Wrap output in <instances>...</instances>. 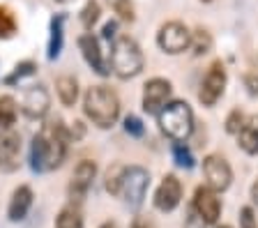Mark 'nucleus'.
<instances>
[{
	"mask_svg": "<svg viewBox=\"0 0 258 228\" xmlns=\"http://www.w3.org/2000/svg\"><path fill=\"white\" fill-rule=\"evenodd\" d=\"M72 138V131L62 125V120H51L42 127L39 134H35L30 147V166L35 173H48L62 166L67 157V143Z\"/></svg>",
	"mask_w": 258,
	"mask_h": 228,
	"instance_id": "nucleus-1",
	"label": "nucleus"
},
{
	"mask_svg": "<svg viewBox=\"0 0 258 228\" xmlns=\"http://www.w3.org/2000/svg\"><path fill=\"white\" fill-rule=\"evenodd\" d=\"M79 49L86 58V62L97 71L99 76H108L111 74V65L106 62L102 49H99V39L92 37V33H86L79 37Z\"/></svg>",
	"mask_w": 258,
	"mask_h": 228,
	"instance_id": "nucleus-14",
	"label": "nucleus"
},
{
	"mask_svg": "<svg viewBox=\"0 0 258 228\" xmlns=\"http://www.w3.org/2000/svg\"><path fill=\"white\" fill-rule=\"evenodd\" d=\"M237 145L247 155H258V115H253L244 122L242 131L237 134Z\"/></svg>",
	"mask_w": 258,
	"mask_h": 228,
	"instance_id": "nucleus-17",
	"label": "nucleus"
},
{
	"mask_svg": "<svg viewBox=\"0 0 258 228\" xmlns=\"http://www.w3.org/2000/svg\"><path fill=\"white\" fill-rule=\"evenodd\" d=\"M16 115H19L16 99L10 95H0V131H10L16 122Z\"/></svg>",
	"mask_w": 258,
	"mask_h": 228,
	"instance_id": "nucleus-19",
	"label": "nucleus"
},
{
	"mask_svg": "<svg viewBox=\"0 0 258 228\" xmlns=\"http://www.w3.org/2000/svg\"><path fill=\"white\" fill-rule=\"evenodd\" d=\"M108 5L115 10V14H120V19L124 21H134V7L129 0H106Z\"/></svg>",
	"mask_w": 258,
	"mask_h": 228,
	"instance_id": "nucleus-29",
	"label": "nucleus"
},
{
	"mask_svg": "<svg viewBox=\"0 0 258 228\" xmlns=\"http://www.w3.org/2000/svg\"><path fill=\"white\" fill-rule=\"evenodd\" d=\"M150 187V173L143 166H127L122 178V187H120V196L129 207L139 210L145 201V191Z\"/></svg>",
	"mask_w": 258,
	"mask_h": 228,
	"instance_id": "nucleus-5",
	"label": "nucleus"
},
{
	"mask_svg": "<svg viewBox=\"0 0 258 228\" xmlns=\"http://www.w3.org/2000/svg\"><path fill=\"white\" fill-rule=\"evenodd\" d=\"M240 228H258L256 217H253V210L249 205L240 210Z\"/></svg>",
	"mask_w": 258,
	"mask_h": 228,
	"instance_id": "nucleus-31",
	"label": "nucleus"
},
{
	"mask_svg": "<svg viewBox=\"0 0 258 228\" xmlns=\"http://www.w3.org/2000/svg\"><path fill=\"white\" fill-rule=\"evenodd\" d=\"M32 74H35V62L26 60V62H19V65L14 67V71H12V74L5 79V83H7V86H14L16 81H21L23 76H32Z\"/></svg>",
	"mask_w": 258,
	"mask_h": 228,
	"instance_id": "nucleus-25",
	"label": "nucleus"
},
{
	"mask_svg": "<svg viewBox=\"0 0 258 228\" xmlns=\"http://www.w3.org/2000/svg\"><path fill=\"white\" fill-rule=\"evenodd\" d=\"M182 201V185L175 175H164L155 191V207L161 212H173Z\"/></svg>",
	"mask_w": 258,
	"mask_h": 228,
	"instance_id": "nucleus-13",
	"label": "nucleus"
},
{
	"mask_svg": "<svg viewBox=\"0 0 258 228\" xmlns=\"http://www.w3.org/2000/svg\"><path fill=\"white\" fill-rule=\"evenodd\" d=\"M97 178V164L90 159H83L74 166V173H72V182H70V196L72 201H83L90 191L92 182Z\"/></svg>",
	"mask_w": 258,
	"mask_h": 228,
	"instance_id": "nucleus-12",
	"label": "nucleus"
},
{
	"mask_svg": "<svg viewBox=\"0 0 258 228\" xmlns=\"http://www.w3.org/2000/svg\"><path fill=\"white\" fill-rule=\"evenodd\" d=\"M32 198L35 196H32V189L28 185L16 187L10 198V205H7V219L10 221H23L32 207Z\"/></svg>",
	"mask_w": 258,
	"mask_h": 228,
	"instance_id": "nucleus-16",
	"label": "nucleus"
},
{
	"mask_svg": "<svg viewBox=\"0 0 258 228\" xmlns=\"http://www.w3.org/2000/svg\"><path fill=\"white\" fill-rule=\"evenodd\" d=\"M205 226H208V223H205L194 210H189V217H187V223H184V228H205Z\"/></svg>",
	"mask_w": 258,
	"mask_h": 228,
	"instance_id": "nucleus-32",
	"label": "nucleus"
},
{
	"mask_svg": "<svg viewBox=\"0 0 258 228\" xmlns=\"http://www.w3.org/2000/svg\"><path fill=\"white\" fill-rule=\"evenodd\" d=\"M124 131H127L129 136H136V138H141L143 136V122H141L136 115H127L124 118Z\"/></svg>",
	"mask_w": 258,
	"mask_h": 228,
	"instance_id": "nucleus-30",
	"label": "nucleus"
},
{
	"mask_svg": "<svg viewBox=\"0 0 258 228\" xmlns=\"http://www.w3.org/2000/svg\"><path fill=\"white\" fill-rule=\"evenodd\" d=\"M14 33H16V21H14V17H12V12L0 7V37L7 39Z\"/></svg>",
	"mask_w": 258,
	"mask_h": 228,
	"instance_id": "nucleus-26",
	"label": "nucleus"
},
{
	"mask_svg": "<svg viewBox=\"0 0 258 228\" xmlns=\"http://www.w3.org/2000/svg\"><path fill=\"white\" fill-rule=\"evenodd\" d=\"M244 86H247L249 95H256L258 97V74H247L244 76Z\"/></svg>",
	"mask_w": 258,
	"mask_h": 228,
	"instance_id": "nucleus-33",
	"label": "nucleus"
},
{
	"mask_svg": "<svg viewBox=\"0 0 258 228\" xmlns=\"http://www.w3.org/2000/svg\"><path fill=\"white\" fill-rule=\"evenodd\" d=\"M217 228H231V226H217Z\"/></svg>",
	"mask_w": 258,
	"mask_h": 228,
	"instance_id": "nucleus-39",
	"label": "nucleus"
},
{
	"mask_svg": "<svg viewBox=\"0 0 258 228\" xmlns=\"http://www.w3.org/2000/svg\"><path fill=\"white\" fill-rule=\"evenodd\" d=\"M173 157H175L177 166H182V169H191L194 166V157L184 143H175V145H173Z\"/></svg>",
	"mask_w": 258,
	"mask_h": 228,
	"instance_id": "nucleus-27",
	"label": "nucleus"
},
{
	"mask_svg": "<svg viewBox=\"0 0 258 228\" xmlns=\"http://www.w3.org/2000/svg\"><path fill=\"white\" fill-rule=\"evenodd\" d=\"M203 175H205L208 187L215 189L217 194L228 189V187H231V180H233L231 164L226 162L221 155H208V157L203 159Z\"/></svg>",
	"mask_w": 258,
	"mask_h": 228,
	"instance_id": "nucleus-8",
	"label": "nucleus"
},
{
	"mask_svg": "<svg viewBox=\"0 0 258 228\" xmlns=\"http://www.w3.org/2000/svg\"><path fill=\"white\" fill-rule=\"evenodd\" d=\"M226 88V69L221 65V60H215L208 67L203 81H201V90H199V99L203 106H215L219 102V97L224 95Z\"/></svg>",
	"mask_w": 258,
	"mask_h": 228,
	"instance_id": "nucleus-7",
	"label": "nucleus"
},
{
	"mask_svg": "<svg viewBox=\"0 0 258 228\" xmlns=\"http://www.w3.org/2000/svg\"><path fill=\"white\" fill-rule=\"evenodd\" d=\"M55 228H83V214L76 205H67L58 212Z\"/></svg>",
	"mask_w": 258,
	"mask_h": 228,
	"instance_id": "nucleus-21",
	"label": "nucleus"
},
{
	"mask_svg": "<svg viewBox=\"0 0 258 228\" xmlns=\"http://www.w3.org/2000/svg\"><path fill=\"white\" fill-rule=\"evenodd\" d=\"M191 210L203 219L205 223H217L221 217V198L215 189H210L208 185L199 187L196 194H194V203H191Z\"/></svg>",
	"mask_w": 258,
	"mask_h": 228,
	"instance_id": "nucleus-10",
	"label": "nucleus"
},
{
	"mask_svg": "<svg viewBox=\"0 0 258 228\" xmlns=\"http://www.w3.org/2000/svg\"><path fill=\"white\" fill-rule=\"evenodd\" d=\"M115 30H118V23L108 21L106 26H104V37H106V39H115Z\"/></svg>",
	"mask_w": 258,
	"mask_h": 228,
	"instance_id": "nucleus-35",
	"label": "nucleus"
},
{
	"mask_svg": "<svg viewBox=\"0 0 258 228\" xmlns=\"http://www.w3.org/2000/svg\"><path fill=\"white\" fill-rule=\"evenodd\" d=\"M173 88L166 79H150V81L143 86V111L152 115H159L164 111V106L171 99Z\"/></svg>",
	"mask_w": 258,
	"mask_h": 228,
	"instance_id": "nucleus-9",
	"label": "nucleus"
},
{
	"mask_svg": "<svg viewBox=\"0 0 258 228\" xmlns=\"http://www.w3.org/2000/svg\"><path fill=\"white\" fill-rule=\"evenodd\" d=\"M157 44L164 53H171V55H177L187 51L191 46V33L189 28L180 21H168L159 28L157 33Z\"/></svg>",
	"mask_w": 258,
	"mask_h": 228,
	"instance_id": "nucleus-6",
	"label": "nucleus"
},
{
	"mask_svg": "<svg viewBox=\"0 0 258 228\" xmlns=\"http://www.w3.org/2000/svg\"><path fill=\"white\" fill-rule=\"evenodd\" d=\"M55 93H58V99L64 106H74L76 99H79V81L72 74L58 76L55 79Z\"/></svg>",
	"mask_w": 258,
	"mask_h": 228,
	"instance_id": "nucleus-18",
	"label": "nucleus"
},
{
	"mask_svg": "<svg viewBox=\"0 0 258 228\" xmlns=\"http://www.w3.org/2000/svg\"><path fill=\"white\" fill-rule=\"evenodd\" d=\"M157 118L161 131L175 143L187 141L194 131V113L187 102H168Z\"/></svg>",
	"mask_w": 258,
	"mask_h": 228,
	"instance_id": "nucleus-4",
	"label": "nucleus"
},
{
	"mask_svg": "<svg viewBox=\"0 0 258 228\" xmlns=\"http://www.w3.org/2000/svg\"><path fill=\"white\" fill-rule=\"evenodd\" d=\"M48 106H51V95L44 86H30L23 90L21 95V111L32 120H39L48 113Z\"/></svg>",
	"mask_w": 258,
	"mask_h": 228,
	"instance_id": "nucleus-11",
	"label": "nucleus"
},
{
	"mask_svg": "<svg viewBox=\"0 0 258 228\" xmlns=\"http://www.w3.org/2000/svg\"><path fill=\"white\" fill-rule=\"evenodd\" d=\"M21 155V136L16 131H0V171H14Z\"/></svg>",
	"mask_w": 258,
	"mask_h": 228,
	"instance_id": "nucleus-15",
	"label": "nucleus"
},
{
	"mask_svg": "<svg viewBox=\"0 0 258 228\" xmlns=\"http://www.w3.org/2000/svg\"><path fill=\"white\" fill-rule=\"evenodd\" d=\"M99 14H102L99 3H97V0H88L86 7L81 10V23H83V28H88V30H90V28L99 21Z\"/></svg>",
	"mask_w": 258,
	"mask_h": 228,
	"instance_id": "nucleus-24",
	"label": "nucleus"
},
{
	"mask_svg": "<svg viewBox=\"0 0 258 228\" xmlns=\"http://www.w3.org/2000/svg\"><path fill=\"white\" fill-rule=\"evenodd\" d=\"M124 171H127V166H122V164H113L111 169H108L106 173V191L111 196H120V187H122V178H124Z\"/></svg>",
	"mask_w": 258,
	"mask_h": 228,
	"instance_id": "nucleus-22",
	"label": "nucleus"
},
{
	"mask_svg": "<svg viewBox=\"0 0 258 228\" xmlns=\"http://www.w3.org/2000/svg\"><path fill=\"white\" fill-rule=\"evenodd\" d=\"M129 228H155V223H152V219H148V217H134V221H132V226Z\"/></svg>",
	"mask_w": 258,
	"mask_h": 228,
	"instance_id": "nucleus-34",
	"label": "nucleus"
},
{
	"mask_svg": "<svg viewBox=\"0 0 258 228\" xmlns=\"http://www.w3.org/2000/svg\"><path fill=\"white\" fill-rule=\"evenodd\" d=\"M191 49L196 55H203L212 49V35L205 30V28H199L191 33Z\"/></svg>",
	"mask_w": 258,
	"mask_h": 228,
	"instance_id": "nucleus-23",
	"label": "nucleus"
},
{
	"mask_svg": "<svg viewBox=\"0 0 258 228\" xmlns=\"http://www.w3.org/2000/svg\"><path fill=\"white\" fill-rule=\"evenodd\" d=\"M55 3H70V0H55Z\"/></svg>",
	"mask_w": 258,
	"mask_h": 228,
	"instance_id": "nucleus-38",
	"label": "nucleus"
},
{
	"mask_svg": "<svg viewBox=\"0 0 258 228\" xmlns=\"http://www.w3.org/2000/svg\"><path fill=\"white\" fill-rule=\"evenodd\" d=\"M99 228H120V226H118V223H115V221H104Z\"/></svg>",
	"mask_w": 258,
	"mask_h": 228,
	"instance_id": "nucleus-37",
	"label": "nucleus"
},
{
	"mask_svg": "<svg viewBox=\"0 0 258 228\" xmlns=\"http://www.w3.org/2000/svg\"><path fill=\"white\" fill-rule=\"evenodd\" d=\"M244 122H247V120H244V115H242L240 109L231 111V113H228V118H226V131L237 136L242 131V127H244Z\"/></svg>",
	"mask_w": 258,
	"mask_h": 228,
	"instance_id": "nucleus-28",
	"label": "nucleus"
},
{
	"mask_svg": "<svg viewBox=\"0 0 258 228\" xmlns=\"http://www.w3.org/2000/svg\"><path fill=\"white\" fill-rule=\"evenodd\" d=\"M83 113L95 127L108 129L120 118V99L108 86H92L88 88L83 97Z\"/></svg>",
	"mask_w": 258,
	"mask_h": 228,
	"instance_id": "nucleus-2",
	"label": "nucleus"
},
{
	"mask_svg": "<svg viewBox=\"0 0 258 228\" xmlns=\"http://www.w3.org/2000/svg\"><path fill=\"white\" fill-rule=\"evenodd\" d=\"M205 3H210V0H205Z\"/></svg>",
	"mask_w": 258,
	"mask_h": 228,
	"instance_id": "nucleus-40",
	"label": "nucleus"
},
{
	"mask_svg": "<svg viewBox=\"0 0 258 228\" xmlns=\"http://www.w3.org/2000/svg\"><path fill=\"white\" fill-rule=\"evenodd\" d=\"M143 62V51L136 44V39H132L129 35H118L113 39L108 65L118 79H134L136 74H141Z\"/></svg>",
	"mask_w": 258,
	"mask_h": 228,
	"instance_id": "nucleus-3",
	"label": "nucleus"
},
{
	"mask_svg": "<svg viewBox=\"0 0 258 228\" xmlns=\"http://www.w3.org/2000/svg\"><path fill=\"white\" fill-rule=\"evenodd\" d=\"M251 201L258 205V180H256V182H253V185H251Z\"/></svg>",
	"mask_w": 258,
	"mask_h": 228,
	"instance_id": "nucleus-36",
	"label": "nucleus"
},
{
	"mask_svg": "<svg viewBox=\"0 0 258 228\" xmlns=\"http://www.w3.org/2000/svg\"><path fill=\"white\" fill-rule=\"evenodd\" d=\"M62 28H64V14L51 19V37H48V58L55 60L62 51Z\"/></svg>",
	"mask_w": 258,
	"mask_h": 228,
	"instance_id": "nucleus-20",
	"label": "nucleus"
}]
</instances>
